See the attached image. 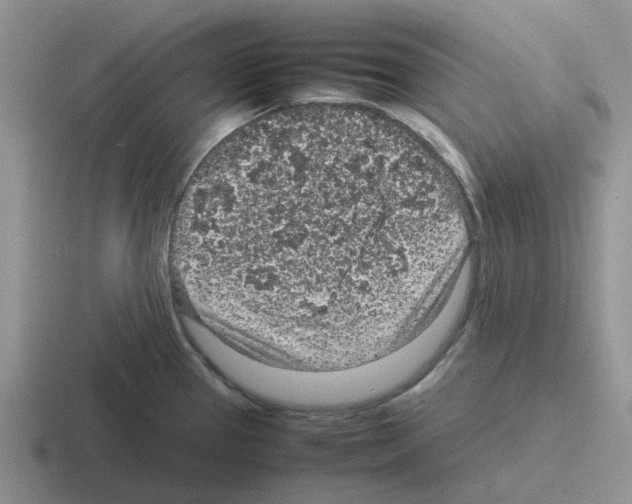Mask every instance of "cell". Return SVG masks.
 Returning a JSON list of instances; mask_svg holds the SVG:
<instances>
[{
  "instance_id": "cell-1",
  "label": "cell",
  "mask_w": 632,
  "mask_h": 504,
  "mask_svg": "<svg viewBox=\"0 0 632 504\" xmlns=\"http://www.w3.org/2000/svg\"><path fill=\"white\" fill-rule=\"evenodd\" d=\"M391 132L356 107L312 104L222 139L173 225L192 305L241 344L315 368L386 346L438 264L427 189L410 186Z\"/></svg>"
}]
</instances>
